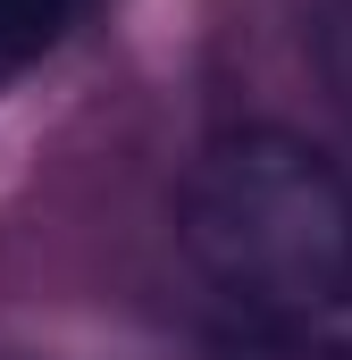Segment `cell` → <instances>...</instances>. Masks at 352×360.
Listing matches in <instances>:
<instances>
[{
  "label": "cell",
  "mask_w": 352,
  "mask_h": 360,
  "mask_svg": "<svg viewBox=\"0 0 352 360\" xmlns=\"http://www.w3.org/2000/svg\"><path fill=\"white\" fill-rule=\"evenodd\" d=\"M176 235L260 335H336L352 319V168L285 126L218 134L184 176Z\"/></svg>",
  "instance_id": "6da1fadb"
},
{
  "label": "cell",
  "mask_w": 352,
  "mask_h": 360,
  "mask_svg": "<svg viewBox=\"0 0 352 360\" xmlns=\"http://www.w3.org/2000/svg\"><path fill=\"white\" fill-rule=\"evenodd\" d=\"M76 17H84V0H0V84L42 68L76 34Z\"/></svg>",
  "instance_id": "7a4b0ae2"
},
{
  "label": "cell",
  "mask_w": 352,
  "mask_h": 360,
  "mask_svg": "<svg viewBox=\"0 0 352 360\" xmlns=\"http://www.w3.org/2000/svg\"><path fill=\"white\" fill-rule=\"evenodd\" d=\"M227 360H352V344L344 335H260V327H244Z\"/></svg>",
  "instance_id": "3957f363"
},
{
  "label": "cell",
  "mask_w": 352,
  "mask_h": 360,
  "mask_svg": "<svg viewBox=\"0 0 352 360\" xmlns=\"http://www.w3.org/2000/svg\"><path fill=\"white\" fill-rule=\"evenodd\" d=\"M327 84L352 117V0H336V17H327Z\"/></svg>",
  "instance_id": "277c9868"
}]
</instances>
